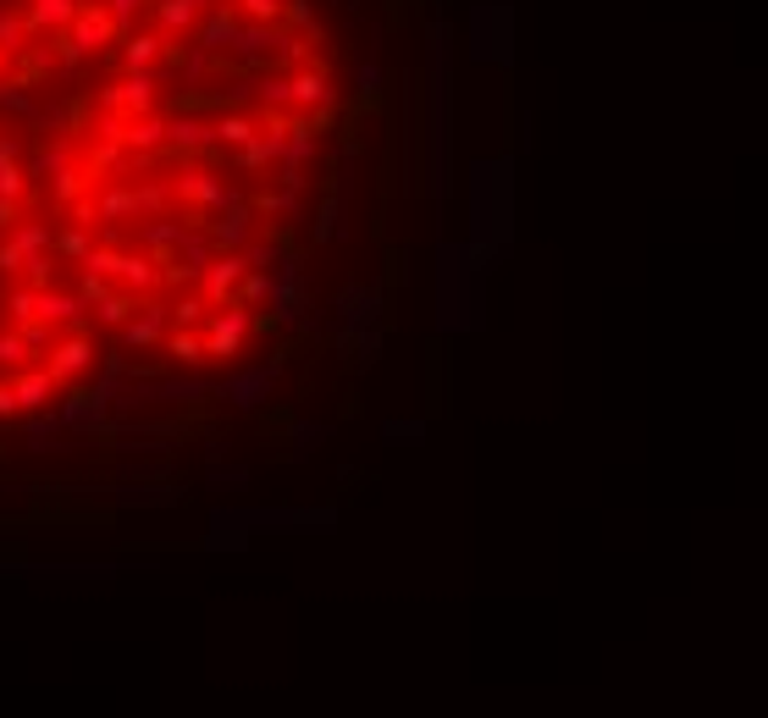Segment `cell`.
Instances as JSON below:
<instances>
[{
    "label": "cell",
    "mask_w": 768,
    "mask_h": 718,
    "mask_svg": "<svg viewBox=\"0 0 768 718\" xmlns=\"http://www.w3.org/2000/svg\"><path fill=\"white\" fill-rule=\"evenodd\" d=\"M199 39H205L210 50L233 45V39H238V17H233L227 6H221V11H210V17H205V28H199Z\"/></svg>",
    "instance_id": "cell-7"
},
{
    "label": "cell",
    "mask_w": 768,
    "mask_h": 718,
    "mask_svg": "<svg viewBox=\"0 0 768 718\" xmlns=\"http://www.w3.org/2000/svg\"><path fill=\"white\" fill-rule=\"evenodd\" d=\"M238 6H244L255 22H277V17H283V0H238Z\"/></svg>",
    "instance_id": "cell-13"
},
{
    "label": "cell",
    "mask_w": 768,
    "mask_h": 718,
    "mask_svg": "<svg viewBox=\"0 0 768 718\" xmlns=\"http://www.w3.org/2000/svg\"><path fill=\"white\" fill-rule=\"evenodd\" d=\"M210 139H216V128H205V122H171V144L177 149H205Z\"/></svg>",
    "instance_id": "cell-10"
},
{
    "label": "cell",
    "mask_w": 768,
    "mask_h": 718,
    "mask_svg": "<svg viewBox=\"0 0 768 718\" xmlns=\"http://www.w3.org/2000/svg\"><path fill=\"white\" fill-rule=\"evenodd\" d=\"M155 56H160V39H155V33H128V39H122V61H128L134 72H150Z\"/></svg>",
    "instance_id": "cell-6"
},
{
    "label": "cell",
    "mask_w": 768,
    "mask_h": 718,
    "mask_svg": "<svg viewBox=\"0 0 768 718\" xmlns=\"http://www.w3.org/2000/svg\"><path fill=\"white\" fill-rule=\"evenodd\" d=\"M216 139H221V144H238V149H244L249 139H260V128H255L249 117H221V122H216Z\"/></svg>",
    "instance_id": "cell-9"
},
{
    "label": "cell",
    "mask_w": 768,
    "mask_h": 718,
    "mask_svg": "<svg viewBox=\"0 0 768 718\" xmlns=\"http://www.w3.org/2000/svg\"><path fill=\"white\" fill-rule=\"evenodd\" d=\"M45 365H50V376H56L61 387H72V382L95 365V337H89V332H67V337L50 348V360H45Z\"/></svg>",
    "instance_id": "cell-2"
},
{
    "label": "cell",
    "mask_w": 768,
    "mask_h": 718,
    "mask_svg": "<svg viewBox=\"0 0 768 718\" xmlns=\"http://www.w3.org/2000/svg\"><path fill=\"white\" fill-rule=\"evenodd\" d=\"M376 83H382V67H376V61H365V67H360V89H365V95H371V89H376Z\"/></svg>",
    "instance_id": "cell-15"
},
{
    "label": "cell",
    "mask_w": 768,
    "mask_h": 718,
    "mask_svg": "<svg viewBox=\"0 0 768 718\" xmlns=\"http://www.w3.org/2000/svg\"><path fill=\"white\" fill-rule=\"evenodd\" d=\"M22 222V199H0V233H11Z\"/></svg>",
    "instance_id": "cell-14"
},
{
    "label": "cell",
    "mask_w": 768,
    "mask_h": 718,
    "mask_svg": "<svg viewBox=\"0 0 768 718\" xmlns=\"http://www.w3.org/2000/svg\"><path fill=\"white\" fill-rule=\"evenodd\" d=\"M67 33H72V45H78V50L89 56V50H100V45H111V39L122 33V22L111 17V6H100V0H83Z\"/></svg>",
    "instance_id": "cell-1"
},
{
    "label": "cell",
    "mask_w": 768,
    "mask_h": 718,
    "mask_svg": "<svg viewBox=\"0 0 768 718\" xmlns=\"http://www.w3.org/2000/svg\"><path fill=\"white\" fill-rule=\"evenodd\" d=\"M0 199H28V171L11 160V166H0Z\"/></svg>",
    "instance_id": "cell-11"
},
{
    "label": "cell",
    "mask_w": 768,
    "mask_h": 718,
    "mask_svg": "<svg viewBox=\"0 0 768 718\" xmlns=\"http://www.w3.org/2000/svg\"><path fill=\"white\" fill-rule=\"evenodd\" d=\"M100 106H106V111H122V117H150V106H155L150 72H134L128 83L106 89V95H100Z\"/></svg>",
    "instance_id": "cell-3"
},
{
    "label": "cell",
    "mask_w": 768,
    "mask_h": 718,
    "mask_svg": "<svg viewBox=\"0 0 768 718\" xmlns=\"http://www.w3.org/2000/svg\"><path fill=\"white\" fill-rule=\"evenodd\" d=\"M22 33H28V22L17 17V11H0V50H22Z\"/></svg>",
    "instance_id": "cell-12"
},
{
    "label": "cell",
    "mask_w": 768,
    "mask_h": 718,
    "mask_svg": "<svg viewBox=\"0 0 768 718\" xmlns=\"http://www.w3.org/2000/svg\"><path fill=\"white\" fill-rule=\"evenodd\" d=\"M155 17L166 33H188L194 17H199V0H155Z\"/></svg>",
    "instance_id": "cell-5"
},
{
    "label": "cell",
    "mask_w": 768,
    "mask_h": 718,
    "mask_svg": "<svg viewBox=\"0 0 768 718\" xmlns=\"http://www.w3.org/2000/svg\"><path fill=\"white\" fill-rule=\"evenodd\" d=\"M6 61H11V50H0V72H6Z\"/></svg>",
    "instance_id": "cell-16"
},
{
    "label": "cell",
    "mask_w": 768,
    "mask_h": 718,
    "mask_svg": "<svg viewBox=\"0 0 768 718\" xmlns=\"http://www.w3.org/2000/svg\"><path fill=\"white\" fill-rule=\"evenodd\" d=\"M288 83H294V106H321V100L332 95V89H326V72H315V67L299 72V78H288Z\"/></svg>",
    "instance_id": "cell-8"
},
{
    "label": "cell",
    "mask_w": 768,
    "mask_h": 718,
    "mask_svg": "<svg viewBox=\"0 0 768 718\" xmlns=\"http://www.w3.org/2000/svg\"><path fill=\"white\" fill-rule=\"evenodd\" d=\"M0 144H6V128H0Z\"/></svg>",
    "instance_id": "cell-17"
},
{
    "label": "cell",
    "mask_w": 768,
    "mask_h": 718,
    "mask_svg": "<svg viewBox=\"0 0 768 718\" xmlns=\"http://www.w3.org/2000/svg\"><path fill=\"white\" fill-rule=\"evenodd\" d=\"M78 6H83V0H28L22 22H28L33 39H45V33H67L72 17H78Z\"/></svg>",
    "instance_id": "cell-4"
}]
</instances>
